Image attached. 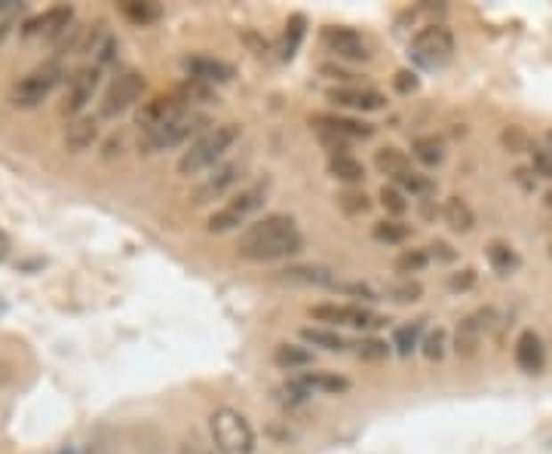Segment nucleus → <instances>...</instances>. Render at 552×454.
<instances>
[{"mask_svg":"<svg viewBox=\"0 0 552 454\" xmlns=\"http://www.w3.org/2000/svg\"><path fill=\"white\" fill-rule=\"evenodd\" d=\"M209 426L221 454H255V430L237 409H215Z\"/></svg>","mask_w":552,"mask_h":454,"instance_id":"3","label":"nucleus"},{"mask_svg":"<svg viewBox=\"0 0 552 454\" xmlns=\"http://www.w3.org/2000/svg\"><path fill=\"white\" fill-rule=\"evenodd\" d=\"M237 142H239L237 123H224V126L209 129V133L199 135V139L182 154V160H178V172H182V175H199V172L212 169Z\"/></svg>","mask_w":552,"mask_h":454,"instance_id":"2","label":"nucleus"},{"mask_svg":"<svg viewBox=\"0 0 552 454\" xmlns=\"http://www.w3.org/2000/svg\"><path fill=\"white\" fill-rule=\"evenodd\" d=\"M547 206H549V212H552V191H549V197H547Z\"/></svg>","mask_w":552,"mask_h":454,"instance_id":"49","label":"nucleus"},{"mask_svg":"<svg viewBox=\"0 0 552 454\" xmlns=\"http://www.w3.org/2000/svg\"><path fill=\"white\" fill-rule=\"evenodd\" d=\"M375 166H377V172H381V175L402 178V175H409V172H411V160H409V157H405L399 148H384V150H377Z\"/></svg>","mask_w":552,"mask_h":454,"instance_id":"23","label":"nucleus"},{"mask_svg":"<svg viewBox=\"0 0 552 454\" xmlns=\"http://www.w3.org/2000/svg\"><path fill=\"white\" fill-rule=\"evenodd\" d=\"M445 328H433V332H426V338H424V344H420V347H424V356L426 360H442V356H445Z\"/></svg>","mask_w":552,"mask_h":454,"instance_id":"37","label":"nucleus"},{"mask_svg":"<svg viewBox=\"0 0 552 454\" xmlns=\"http://www.w3.org/2000/svg\"><path fill=\"white\" fill-rule=\"evenodd\" d=\"M120 10H123V16H126L129 22H135V25L157 22V19L163 16L160 4H150V0H123Z\"/></svg>","mask_w":552,"mask_h":454,"instance_id":"26","label":"nucleus"},{"mask_svg":"<svg viewBox=\"0 0 552 454\" xmlns=\"http://www.w3.org/2000/svg\"><path fill=\"white\" fill-rule=\"evenodd\" d=\"M488 264L494 267L500 277H509V273L519 271L522 258L515 255V249L509 243H500V239H494V243H488Z\"/></svg>","mask_w":552,"mask_h":454,"instance_id":"22","label":"nucleus"},{"mask_svg":"<svg viewBox=\"0 0 552 454\" xmlns=\"http://www.w3.org/2000/svg\"><path fill=\"white\" fill-rule=\"evenodd\" d=\"M178 454H212V451L203 449V445H197V442H188V445H182V451Z\"/></svg>","mask_w":552,"mask_h":454,"instance_id":"46","label":"nucleus"},{"mask_svg":"<svg viewBox=\"0 0 552 454\" xmlns=\"http://www.w3.org/2000/svg\"><path fill=\"white\" fill-rule=\"evenodd\" d=\"M326 95L337 108H350V111H381L386 101L375 89H359V86H337V89H329Z\"/></svg>","mask_w":552,"mask_h":454,"instance_id":"15","label":"nucleus"},{"mask_svg":"<svg viewBox=\"0 0 552 454\" xmlns=\"http://www.w3.org/2000/svg\"><path fill=\"white\" fill-rule=\"evenodd\" d=\"M549 142H552V133H549Z\"/></svg>","mask_w":552,"mask_h":454,"instance_id":"50","label":"nucleus"},{"mask_svg":"<svg viewBox=\"0 0 552 454\" xmlns=\"http://www.w3.org/2000/svg\"><path fill=\"white\" fill-rule=\"evenodd\" d=\"M329 172L337 178V182H344V184H359L365 178V166L356 160V157H350V154H335V157H331Z\"/></svg>","mask_w":552,"mask_h":454,"instance_id":"24","label":"nucleus"},{"mask_svg":"<svg viewBox=\"0 0 552 454\" xmlns=\"http://www.w3.org/2000/svg\"><path fill=\"white\" fill-rule=\"evenodd\" d=\"M399 184H402L405 191H411V194H418V197H430L433 191H436V184L430 182L426 175H420V172H409V175H402V178H396Z\"/></svg>","mask_w":552,"mask_h":454,"instance_id":"36","label":"nucleus"},{"mask_svg":"<svg viewBox=\"0 0 552 454\" xmlns=\"http://www.w3.org/2000/svg\"><path fill=\"white\" fill-rule=\"evenodd\" d=\"M243 163H227V166H221L215 169V175L209 178L206 184H199V191H197V197H193V203L197 206H203V203H209V199H218V197H224L227 191L233 188V184L243 178Z\"/></svg>","mask_w":552,"mask_h":454,"instance_id":"17","label":"nucleus"},{"mask_svg":"<svg viewBox=\"0 0 552 454\" xmlns=\"http://www.w3.org/2000/svg\"><path fill=\"white\" fill-rule=\"evenodd\" d=\"M386 295L393 301H399V304H409V301H418L424 295V288H420V283H414V280H399V283L386 286Z\"/></svg>","mask_w":552,"mask_h":454,"instance_id":"34","label":"nucleus"},{"mask_svg":"<svg viewBox=\"0 0 552 454\" xmlns=\"http://www.w3.org/2000/svg\"><path fill=\"white\" fill-rule=\"evenodd\" d=\"M144 86H148V84H144V74H138V71H120L114 80H110L105 99H101L99 114H101V117H117V114L129 111V108H133L135 101L142 99Z\"/></svg>","mask_w":552,"mask_h":454,"instance_id":"7","label":"nucleus"},{"mask_svg":"<svg viewBox=\"0 0 552 454\" xmlns=\"http://www.w3.org/2000/svg\"><path fill=\"white\" fill-rule=\"evenodd\" d=\"M320 71H322V74H329L331 80H344V84H350V80H353V74L341 71V68H335V65H322Z\"/></svg>","mask_w":552,"mask_h":454,"instance_id":"45","label":"nucleus"},{"mask_svg":"<svg viewBox=\"0 0 552 454\" xmlns=\"http://www.w3.org/2000/svg\"><path fill=\"white\" fill-rule=\"evenodd\" d=\"M371 237H375L377 243L396 246V243H405V239L411 237V227L402 222H377L375 227H371Z\"/></svg>","mask_w":552,"mask_h":454,"instance_id":"30","label":"nucleus"},{"mask_svg":"<svg viewBox=\"0 0 552 454\" xmlns=\"http://www.w3.org/2000/svg\"><path fill=\"white\" fill-rule=\"evenodd\" d=\"M101 84V68L99 65H89V68H80L77 74L71 77V84H68V95H65V105H61V111L65 114H80L83 108L93 101L95 89Z\"/></svg>","mask_w":552,"mask_h":454,"instance_id":"10","label":"nucleus"},{"mask_svg":"<svg viewBox=\"0 0 552 454\" xmlns=\"http://www.w3.org/2000/svg\"><path fill=\"white\" fill-rule=\"evenodd\" d=\"M337 206H341L347 215H365V212L371 209V199L365 194H359V191H344V194L337 197Z\"/></svg>","mask_w":552,"mask_h":454,"instance_id":"35","label":"nucleus"},{"mask_svg":"<svg viewBox=\"0 0 552 454\" xmlns=\"http://www.w3.org/2000/svg\"><path fill=\"white\" fill-rule=\"evenodd\" d=\"M310 316L316 322H329V326H353V328H381L386 326L384 316L365 311L356 304H316L310 307Z\"/></svg>","mask_w":552,"mask_h":454,"instance_id":"9","label":"nucleus"},{"mask_svg":"<svg viewBox=\"0 0 552 454\" xmlns=\"http://www.w3.org/2000/svg\"><path fill=\"white\" fill-rule=\"evenodd\" d=\"M184 71L191 74V80L197 84H227V80L237 77L231 61H221L212 56H191L184 59Z\"/></svg>","mask_w":552,"mask_h":454,"instance_id":"14","label":"nucleus"},{"mask_svg":"<svg viewBox=\"0 0 552 454\" xmlns=\"http://www.w3.org/2000/svg\"><path fill=\"white\" fill-rule=\"evenodd\" d=\"M491 311H479L473 316H467L464 322L458 326V332H454V350H458V356H473L475 347H479L482 341V332H485L488 326H491Z\"/></svg>","mask_w":552,"mask_h":454,"instance_id":"18","label":"nucleus"},{"mask_svg":"<svg viewBox=\"0 0 552 454\" xmlns=\"http://www.w3.org/2000/svg\"><path fill=\"white\" fill-rule=\"evenodd\" d=\"M531 163H534L537 175H552V150L540 148V144H531Z\"/></svg>","mask_w":552,"mask_h":454,"instance_id":"40","label":"nucleus"},{"mask_svg":"<svg viewBox=\"0 0 552 454\" xmlns=\"http://www.w3.org/2000/svg\"><path fill=\"white\" fill-rule=\"evenodd\" d=\"M99 139V120L89 114H80L74 123H68L65 129V144L68 150H74V154H80V150L93 148V142Z\"/></svg>","mask_w":552,"mask_h":454,"instance_id":"19","label":"nucleus"},{"mask_svg":"<svg viewBox=\"0 0 552 454\" xmlns=\"http://www.w3.org/2000/svg\"><path fill=\"white\" fill-rule=\"evenodd\" d=\"M322 40H326V46L331 53H335L337 59H347V61H365L371 56L369 53V44L362 40V34L353 31V28H326L322 34Z\"/></svg>","mask_w":552,"mask_h":454,"instance_id":"12","label":"nucleus"},{"mask_svg":"<svg viewBox=\"0 0 552 454\" xmlns=\"http://www.w3.org/2000/svg\"><path fill=\"white\" fill-rule=\"evenodd\" d=\"M393 86H396V93L411 95V93H418L420 80H418V74L414 71H399L396 77H393Z\"/></svg>","mask_w":552,"mask_h":454,"instance_id":"41","label":"nucleus"},{"mask_svg":"<svg viewBox=\"0 0 552 454\" xmlns=\"http://www.w3.org/2000/svg\"><path fill=\"white\" fill-rule=\"evenodd\" d=\"M430 258H436V261H454V258H458V252H454L448 243L436 239V243L430 246Z\"/></svg>","mask_w":552,"mask_h":454,"instance_id":"44","label":"nucleus"},{"mask_svg":"<svg viewBox=\"0 0 552 454\" xmlns=\"http://www.w3.org/2000/svg\"><path fill=\"white\" fill-rule=\"evenodd\" d=\"M316 129H326V133H335L337 139L353 142V139H371L375 135V126L362 120H350V117H335V114H316L313 120Z\"/></svg>","mask_w":552,"mask_h":454,"instance_id":"16","label":"nucleus"},{"mask_svg":"<svg viewBox=\"0 0 552 454\" xmlns=\"http://www.w3.org/2000/svg\"><path fill=\"white\" fill-rule=\"evenodd\" d=\"M10 255V243H6V237L0 233V264H4V258Z\"/></svg>","mask_w":552,"mask_h":454,"instance_id":"47","label":"nucleus"},{"mask_svg":"<svg viewBox=\"0 0 552 454\" xmlns=\"http://www.w3.org/2000/svg\"><path fill=\"white\" fill-rule=\"evenodd\" d=\"M356 353H359V360H386V353H390V347H386V341H377V338H369V341H362V344H356Z\"/></svg>","mask_w":552,"mask_h":454,"instance_id":"39","label":"nucleus"},{"mask_svg":"<svg viewBox=\"0 0 552 454\" xmlns=\"http://www.w3.org/2000/svg\"><path fill=\"white\" fill-rule=\"evenodd\" d=\"M304 387L313 393V390H326V393H344V390H350V381L347 377H337V375H304L298 377Z\"/></svg>","mask_w":552,"mask_h":454,"instance_id":"31","label":"nucleus"},{"mask_svg":"<svg viewBox=\"0 0 552 454\" xmlns=\"http://www.w3.org/2000/svg\"><path fill=\"white\" fill-rule=\"evenodd\" d=\"M442 215H445V224L451 227V231H458V233L473 231V224H475L473 209H469L467 199H460V197H448V199H445V209H442Z\"/></svg>","mask_w":552,"mask_h":454,"instance_id":"21","label":"nucleus"},{"mask_svg":"<svg viewBox=\"0 0 552 454\" xmlns=\"http://www.w3.org/2000/svg\"><path fill=\"white\" fill-rule=\"evenodd\" d=\"M264 197H267V182H258V184H252V188L239 191V194L233 197L231 203L221 206L218 212H212L209 224H206V227H209L212 233H227V231H233V227L246 224L248 215L261 209Z\"/></svg>","mask_w":552,"mask_h":454,"instance_id":"6","label":"nucleus"},{"mask_svg":"<svg viewBox=\"0 0 552 454\" xmlns=\"http://www.w3.org/2000/svg\"><path fill=\"white\" fill-rule=\"evenodd\" d=\"M414 157L426 166H439L445 160V144L436 135H420V139H414Z\"/></svg>","mask_w":552,"mask_h":454,"instance_id":"28","label":"nucleus"},{"mask_svg":"<svg viewBox=\"0 0 552 454\" xmlns=\"http://www.w3.org/2000/svg\"><path fill=\"white\" fill-rule=\"evenodd\" d=\"M420 332H424V322H409V326H399L396 335H393V347H396L399 356H411V350L418 347Z\"/></svg>","mask_w":552,"mask_h":454,"instance_id":"33","label":"nucleus"},{"mask_svg":"<svg viewBox=\"0 0 552 454\" xmlns=\"http://www.w3.org/2000/svg\"><path fill=\"white\" fill-rule=\"evenodd\" d=\"M74 22V10L71 6H50L40 16L28 19L22 34L25 37H59V34H68Z\"/></svg>","mask_w":552,"mask_h":454,"instance_id":"11","label":"nucleus"},{"mask_svg":"<svg viewBox=\"0 0 552 454\" xmlns=\"http://www.w3.org/2000/svg\"><path fill=\"white\" fill-rule=\"evenodd\" d=\"M282 283H298V286H335L331 280V271L326 267H313V264H298L288 267V271H280Z\"/></svg>","mask_w":552,"mask_h":454,"instance_id":"20","label":"nucleus"},{"mask_svg":"<svg viewBox=\"0 0 552 454\" xmlns=\"http://www.w3.org/2000/svg\"><path fill=\"white\" fill-rule=\"evenodd\" d=\"M515 366L524 375H540L547 369V347H543V338L534 328H524L519 338H515Z\"/></svg>","mask_w":552,"mask_h":454,"instance_id":"13","label":"nucleus"},{"mask_svg":"<svg viewBox=\"0 0 552 454\" xmlns=\"http://www.w3.org/2000/svg\"><path fill=\"white\" fill-rule=\"evenodd\" d=\"M199 123H203V117L193 114V111H178L175 117H169L166 123H160L157 129H150V133H144V148L150 150H166V148H175V144H182L188 139L191 133H197Z\"/></svg>","mask_w":552,"mask_h":454,"instance_id":"8","label":"nucleus"},{"mask_svg":"<svg viewBox=\"0 0 552 454\" xmlns=\"http://www.w3.org/2000/svg\"><path fill=\"white\" fill-rule=\"evenodd\" d=\"M304 237L288 215H267L239 233V255L248 261H280L301 252Z\"/></svg>","mask_w":552,"mask_h":454,"instance_id":"1","label":"nucleus"},{"mask_svg":"<svg viewBox=\"0 0 552 454\" xmlns=\"http://www.w3.org/2000/svg\"><path fill=\"white\" fill-rule=\"evenodd\" d=\"M304 25H307V19L298 16V12L286 22V31H282V40H280V59H286V61L295 59V53H298V46L304 40Z\"/></svg>","mask_w":552,"mask_h":454,"instance_id":"27","label":"nucleus"},{"mask_svg":"<svg viewBox=\"0 0 552 454\" xmlns=\"http://www.w3.org/2000/svg\"><path fill=\"white\" fill-rule=\"evenodd\" d=\"M503 142H507V148L513 150V154H515V150H524V148H531V144H528V139H524V135L519 133V129H509V133H503Z\"/></svg>","mask_w":552,"mask_h":454,"instance_id":"43","label":"nucleus"},{"mask_svg":"<svg viewBox=\"0 0 552 454\" xmlns=\"http://www.w3.org/2000/svg\"><path fill=\"white\" fill-rule=\"evenodd\" d=\"M61 65L59 61H46V65L34 68V71H28L22 80H16V86H12L10 93V101L16 108H37L44 99H50L53 89L61 84Z\"/></svg>","mask_w":552,"mask_h":454,"instance_id":"5","label":"nucleus"},{"mask_svg":"<svg viewBox=\"0 0 552 454\" xmlns=\"http://www.w3.org/2000/svg\"><path fill=\"white\" fill-rule=\"evenodd\" d=\"M273 360H276V366L288 369V371L313 366V353H310L307 347H298V344H280L276 353H273Z\"/></svg>","mask_w":552,"mask_h":454,"instance_id":"25","label":"nucleus"},{"mask_svg":"<svg viewBox=\"0 0 552 454\" xmlns=\"http://www.w3.org/2000/svg\"><path fill=\"white\" fill-rule=\"evenodd\" d=\"M475 283V271H460V273H454L451 280H448V288H451V292H467L469 286Z\"/></svg>","mask_w":552,"mask_h":454,"instance_id":"42","label":"nucleus"},{"mask_svg":"<svg viewBox=\"0 0 552 454\" xmlns=\"http://www.w3.org/2000/svg\"><path fill=\"white\" fill-rule=\"evenodd\" d=\"M301 338L307 341V344H313V347L331 350V353H341V350H347V341H344L337 332H329V328H301Z\"/></svg>","mask_w":552,"mask_h":454,"instance_id":"29","label":"nucleus"},{"mask_svg":"<svg viewBox=\"0 0 552 454\" xmlns=\"http://www.w3.org/2000/svg\"><path fill=\"white\" fill-rule=\"evenodd\" d=\"M381 203L390 215H405V212H409V199H405V194L399 188H381Z\"/></svg>","mask_w":552,"mask_h":454,"instance_id":"38","label":"nucleus"},{"mask_svg":"<svg viewBox=\"0 0 552 454\" xmlns=\"http://www.w3.org/2000/svg\"><path fill=\"white\" fill-rule=\"evenodd\" d=\"M454 53V34L445 28V25H426L414 34L409 56L418 68H426V71H436V68L445 65Z\"/></svg>","mask_w":552,"mask_h":454,"instance_id":"4","label":"nucleus"},{"mask_svg":"<svg viewBox=\"0 0 552 454\" xmlns=\"http://www.w3.org/2000/svg\"><path fill=\"white\" fill-rule=\"evenodd\" d=\"M426 264H430V252L426 249H405L402 255L396 258V273L402 280H411V273L424 271Z\"/></svg>","mask_w":552,"mask_h":454,"instance_id":"32","label":"nucleus"},{"mask_svg":"<svg viewBox=\"0 0 552 454\" xmlns=\"http://www.w3.org/2000/svg\"><path fill=\"white\" fill-rule=\"evenodd\" d=\"M6 381H10V369H6L4 362H0V387H4Z\"/></svg>","mask_w":552,"mask_h":454,"instance_id":"48","label":"nucleus"}]
</instances>
